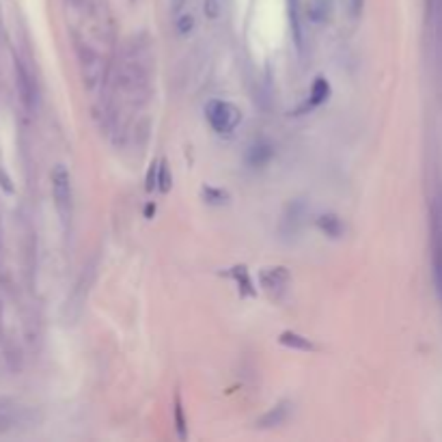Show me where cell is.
<instances>
[{
    "label": "cell",
    "mask_w": 442,
    "mask_h": 442,
    "mask_svg": "<svg viewBox=\"0 0 442 442\" xmlns=\"http://www.w3.org/2000/svg\"><path fill=\"white\" fill-rule=\"evenodd\" d=\"M52 196L54 206L63 222H70L72 218V208H74V192H72V175L67 171V166L56 164L52 168Z\"/></svg>",
    "instance_id": "1"
},
{
    "label": "cell",
    "mask_w": 442,
    "mask_h": 442,
    "mask_svg": "<svg viewBox=\"0 0 442 442\" xmlns=\"http://www.w3.org/2000/svg\"><path fill=\"white\" fill-rule=\"evenodd\" d=\"M206 119L218 134H231L242 123V110L231 101L225 99H210L206 106Z\"/></svg>",
    "instance_id": "2"
},
{
    "label": "cell",
    "mask_w": 442,
    "mask_h": 442,
    "mask_svg": "<svg viewBox=\"0 0 442 442\" xmlns=\"http://www.w3.org/2000/svg\"><path fill=\"white\" fill-rule=\"evenodd\" d=\"M431 267L434 285L442 298V190L431 201Z\"/></svg>",
    "instance_id": "3"
},
{
    "label": "cell",
    "mask_w": 442,
    "mask_h": 442,
    "mask_svg": "<svg viewBox=\"0 0 442 442\" xmlns=\"http://www.w3.org/2000/svg\"><path fill=\"white\" fill-rule=\"evenodd\" d=\"M15 82H18V91H20V99L22 104L26 106V110H35L37 108V99H39V93H37V84L32 80L30 72L26 70V65L22 61H15Z\"/></svg>",
    "instance_id": "4"
},
{
    "label": "cell",
    "mask_w": 442,
    "mask_h": 442,
    "mask_svg": "<svg viewBox=\"0 0 442 442\" xmlns=\"http://www.w3.org/2000/svg\"><path fill=\"white\" fill-rule=\"evenodd\" d=\"M259 283L261 287L272 293V296H281L287 291L289 283H291V277H289V270L283 267V265H272V267H263L259 272Z\"/></svg>",
    "instance_id": "5"
},
{
    "label": "cell",
    "mask_w": 442,
    "mask_h": 442,
    "mask_svg": "<svg viewBox=\"0 0 442 442\" xmlns=\"http://www.w3.org/2000/svg\"><path fill=\"white\" fill-rule=\"evenodd\" d=\"M279 341H281L285 348H291V350H300V352H313V350H317V348H315V343L311 341V339L302 336V334H298V332H291V330H285V332H281Z\"/></svg>",
    "instance_id": "6"
},
{
    "label": "cell",
    "mask_w": 442,
    "mask_h": 442,
    "mask_svg": "<svg viewBox=\"0 0 442 442\" xmlns=\"http://www.w3.org/2000/svg\"><path fill=\"white\" fill-rule=\"evenodd\" d=\"M287 415H289V403L287 401H281L274 408H270V410L261 417L259 427H277V425H283L285 419H287Z\"/></svg>",
    "instance_id": "7"
},
{
    "label": "cell",
    "mask_w": 442,
    "mask_h": 442,
    "mask_svg": "<svg viewBox=\"0 0 442 442\" xmlns=\"http://www.w3.org/2000/svg\"><path fill=\"white\" fill-rule=\"evenodd\" d=\"M317 227L322 229V233H326L328 237H334V240L346 233V225L336 214H322L317 218Z\"/></svg>",
    "instance_id": "8"
},
{
    "label": "cell",
    "mask_w": 442,
    "mask_h": 442,
    "mask_svg": "<svg viewBox=\"0 0 442 442\" xmlns=\"http://www.w3.org/2000/svg\"><path fill=\"white\" fill-rule=\"evenodd\" d=\"M272 156H274V149H272V145H267V143H255L251 149H248V164L251 166H265L270 160H272Z\"/></svg>",
    "instance_id": "9"
},
{
    "label": "cell",
    "mask_w": 442,
    "mask_h": 442,
    "mask_svg": "<svg viewBox=\"0 0 442 442\" xmlns=\"http://www.w3.org/2000/svg\"><path fill=\"white\" fill-rule=\"evenodd\" d=\"M330 97V84L324 76H317L313 87H311V93H309V101H311V106H320L324 104V101Z\"/></svg>",
    "instance_id": "10"
},
{
    "label": "cell",
    "mask_w": 442,
    "mask_h": 442,
    "mask_svg": "<svg viewBox=\"0 0 442 442\" xmlns=\"http://www.w3.org/2000/svg\"><path fill=\"white\" fill-rule=\"evenodd\" d=\"M203 198H206L210 206H227L229 203V192L222 188H214V186H206L201 190Z\"/></svg>",
    "instance_id": "11"
},
{
    "label": "cell",
    "mask_w": 442,
    "mask_h": 442,
    "mask_svg": "<svg viewBox=\"0 0 442 442\" xmlns=\"http://www.w3.org/2000/svg\"><path fill=\"white\" fill-rule=\"evenodd\" d=\"M233 277L237 279V285H240V289L246 293V296H253L255 289H253V283L248 279V270L242 265V267H233Z\"/></svg>",
    "instance_id": "12"
},
{
    "label": "cell",
    "mask_w": 442,
    "mask_h": 442,
    "mask_svg": "<svg viewBox=\"0 0 442 442\" xmlns=\"http://www.w3.org/2000/svg\"><path fill=\"white\" fill-rule=\"evenodd\" d=\"M287 3H289V18H291L293 32H296V44L300 46L302 44V37H300V0H287Z\"/></svg>",
    "instance_id": "13"
},
{
    "label": "cell",
    "mask_w": 442,
    "mask_h": 442,
    "mask_svg": "<svg viewBox=\"0 0 442 442\" xmlns=\"http://www.w3.org/2000/svg\"><path fill=\"white\" fill-rule=\"evenodd\" d=\"M175 26H177V32L179 35H190L192 32V28H194V18L188 13V11H182L179 15H177V20H175Z\"/></svg>",
    "instance_id": "14"
},
{
    "label": "cell",
    "mask_w": 442,
    "mask_h": 442,
    "mask_svg": "<svg viewBox=\"0 0 442 442\" xmlns=\"http://www.w3.org/2000/svg\"><path fill=\"white\" fill-rule=\"evenodd\" d=\"M328 9H330V3L328 0H313L311 3V18L315 20V22H324L326 18H328Z\"/></svg>",
    "instance_id": "15"
},
{
    "label": "cell",
    "mask_w": 442,
    "mask_h": 442,
    "mask_svg": "<svg viewBox=\"0 0 442 442\" xmlns=\"http://www.w3.org/2000/svg\"><path fill=\"white\" fill-rule=\"evenodd\" d=\"M158 188L162 192H168V188H171V175H168V168L164 162L158 164Z\"/></svg>",
    "instance_id": "16"
},
{
    "label": "cell",
    "mask_w": 442,
    "mask_h": 442,
    "mask_svg": "<svg viewBox=\"0 0 442 442\" xmlns=\"http://www.w3.org/2000/svg\"><path fill=\"white\" fill-rule=\"evenodd\" d=\"M203 9H206L208 18L216 20L222 11V5H220V0H206V3H203Z\"/></svg>",
    "instance_id": "17"
},
{
    "label": "cell",
    "mask_w": 442,
    "mask_h": 442,
    "mask_svg": "<svg viewBox=\"0 0 442 442\" xmlns=\"http://www.w3.org/2000/svg\"><path fill=\"white\" fill-rule=\"evenodd\" d=\"M175 419H177L179 436L184 438V436H186V423H184V410H182V401H179V397L175 399Z\"/></svg>",
    "instance_id": "18"
},
{
    "label": "cell",
    "mask_w": 442,
    "mask_h": 442,
    "mask_svg": "<svg viewBox=\"0 0 442 442\" xmlns=\"http://www.w3.org/2000/svg\"><path fill=\"white\" fill-rule=\"evenodd\" d=\"M153 188H158V164H151L149 175H147V190H153Z\"/></svg>",
    "instance_id": "19"
},
{
    "label": "cell",
    "mask_w": 442,
    "mask_h": 442,
    "mask_svg": "<svg viewBox=\"0 0 442 442\" xmlns=\"http://www.w3.org/2000/svg\"><path fill=\"white\" fill-rule=\"evenodd\" d=\"M362 11V0H350V13L356 18Z\"/></svg>",
    "instance_id": "20"
}]
</instances>
